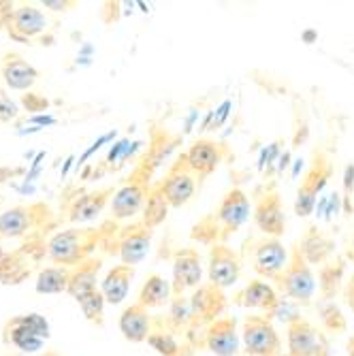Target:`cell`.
Returning <instances> with one entry per match:
<instances>
[{
	"mask_svg": "<svg viewBox=\"0 0 354 356\" xmlns=\"http://www.w3.org/2000/svg\"><path fill=\"white\" fill-rule=\"evenodd\" d=\"M280 297L291 299L297 305H312V299L316 295V280L312 273V265L303 258L301 250L293 245L291 250V261H288L286 269L277 275L273 282Z\"/></svg>",
	"mask_w": 354,
	"mask_h": 356,
	"instance_id": "cell-1",
	"label": "cell"
},
{
	"mask_svg": "<svg viewBox=\"0 0 354 356\" xmlns=\"http://www.w3.org/2000/svg\"><path fill=\"white\" fill-rule=\"evenodd\" d=\"M241 258H248L252 269L261 277L275 282L291 261V252L275 237H250L243 243Z\"/></svg>",
	"mask_w": 354,
	"mask_h": 356,
	"instance_id": "cell-2",
	"label": "cell"
},
{
	"mask_svg": "<svg viewBox=\"0 0 354 356\" xmlns=\"http://www.w3.org/2000/svg\"><path fill=\"white\" fill-rule=\"evenodd\" d=\"M333 175V163L331 156L325 149H314L312 154V163L299 184L297 190V199H295V213L299 218H307L316 209V201L327 188L329 179Z\"/></svg>",
	"mask_w": 354,
	"mask_h": 356,
	"instance_id": "cell-3",
	"label": "cell"
},
{
	"mask_svg": "<svg viewBox=\"0 0 354 356\" xmlns=\"http://www.w3.org/2000/svg\"><path fill=\"white\" fill-rule=\"evenodd\" d=\"M229 305V299L224 295V290L214 286L211 282L201 284L190 297V329L188 337L195 341V335L205 331L211 322L224 316V309Z\"/></svg>",
	"mask_w": 354,
	"mask_h": 356,
	"instance_id": "cell-4",
	"label": "cell"
},
{
	"mask_svg": "<svg viewBox=\"0 0 354 356\" xmlns=\"http://www.w3.org/2000/svg\"><path fill=\"white\" fill-rule=\"evenodd\" d=\"M105 233L103 231H94V229H86V231H62L58 233L51 241H49V256L51 261L58 265H81L83 261H88V254L96 248V243L101 241Z\"/></svg>",
	"mask_w": 354,
	"mask_h": 356,
	"instance_id": "cell-5",
	"label": "cell"
},
{
	"mask_svg": "<svg viewBox=\"0 0 354 356\" xmlns=\"http://www.w3.org/2000/svg\"><path fill=\"white\" fill-rule=\"evenodd\" d=\"M254 224L259 226V231L265 237L280 239L286 233V213L282 205V197L277 186L265 184L261 190L254 194Z\"/></svg>",
	"mask_w": 354,
	"mask_h": 356,
	"instance_id": "cell-6",
	"label": "cell"
},
{
	"mask_svg": "<svg viewBox=\"0 0 354 356\" xmlns=\"http://www.w3.org/2000/svg\"><path fill=\"white\" fill-rule=\"evenodd\" d=\"M241 339L248 356H282V339L265 314L243 318Z\"/></svg>",
	"mask_w": 354,
	"mask_h": 356,
	"instance_id": "cell-7",
	"label": "cell"
},
{
	"mask_svg": "<svg viewBox=\"0 0 354 356\" xmlns=\"http://www.w3.org/2000/svg\"><path fill=\"white\" fill-rule=\"evenodd\" d=\"M49 339V322L41 314L15 316L5 327V341L22 352H37Z\"/></svg>",
	"mask_w": 354,
	"mask_h": 356,
	"instance_id": "cell-8",
	"label": "cell"
},
{
	"mask_svg": "<svg viewBox=\"0 0 354 356\" xmlns=\"http://www.w3.org/2000/svg\"><path fill=\"white\" fill-rule=\"evenodd\" d=\"M160 184H163V192H165L169 205L179 209L192 197H195L201 179H199V175L195 171H192V167L188 165L186 154H182V156H177L175 163L169 167L165 177L160 179Z\"/></svg>",
	"mask_w": 354,
	"mask_h": 356,
	"instance_id": "cell-9",
	"label": "cell"
},
{
	"mask_svg": "<svg viewBox=\"0 0 354 356\" xmlns=\"http://www.w3.org/2000/svg\"><path fill=\"white\" fill-rule=\"evenodd\" d=\"M288 356H331L327 337L303 316L286 325Z\"/></svg>",
	"mask_w": 354,
	"mask_h": 356,
	"instance_id": "cell-10",
	"label": "cell"
},
{
	"mask_svg": "<svg viewBox=\"0 0 354 356\" xmlns=\"http://www.w3.org/2000/svg\"><path fill=\"white\" fill-rule=\"evenodd\" d=\"M182 143L179 135H171L167 128H158L154 126L150 133V147L143 154L141 163L135 167V171L131 173V177L141 179L145 184H152V177L156 173V169L165 163V158Z\"/></svg>",
	"mask_w": 354,
	"mask_h": 356,
	"instance_id": "cell-11",
	"label": "cell"
},
{
	"mask_svg": "<svg viewBox=\"0 0 354 356\" xmlns=\"http://www.w3.org/2000/svg\"><path fill=\"white\" fill-rule=\"evenodd\" d=\"M211 213L218 222V229L222 233V243H224L231 235H235L250 218L248 194L241 188H231L227 194H224V199L220 201L218 209Z\"/></svg>",
	"mask_w": 354,
	"mask_h": 356,
	"instance_id": "cell-12",
	"label": "cell"
},
{
	"mask_svg": "<svg viewBox=\"0 0 354 356\" xmlns=\"http://www.w3.org/2000/svg\"><path fill=\"white\" fill-rule=\"evenodd\" d=\"M241 267H243V258L239 252H235L227 243H216L209 248V267L207 275L209 282L218 288H231L237 284L241 277Z\"/></svg>",
	"mask_w": 354,
	"mask_h": 356,
	"instance_id": "cell-13",
	"label": "cell"
},
{
	"mask_svg": "<svg viewBox=\"0 0 354 356\" xmlns=\"http://www.w3.org/2000/svg\"><path fill=\"white\" fill-rule=\"evenodd\" d=\"M184 154H186L188 165L199 175L201 181L205 177H209L227 158H235L227 143L216 141V139H207V137L197 139Z\"/></svg>",
	"mask_w": 354,
	"mask_h": 356,
	"instance_id": "cell-14",
	"label": "cell"
},
{
	"mask_svg": "<svg viewBox=\"0 0 354 356\" xmlns=\"http://www.w3.org/2000/svg\"><path fill=\"white\" fill-rule=\"evenodd\" d=\"M203 277V261L197 248H179L173 254V297H184L186 290L199 288Z\"/></svg>",
	"mask_w": 354,
	"mask_h": 356,
	"instance_id": "cell-15",
	"label": "cell"
},
{
	"mask_svg": "<svg viewBox=\"0 0 354 356\" xmlns=\"http://www.w3.org/2000/svg\"><path fill=\"white\" fill-rule=\"evenodd\" d=\"M216 356H237L239 354V333L237 320L233 316H222L203 331L201 343Z\"/></svg>",
	"mask_w": 354,
	"mask_h": 356,
	"instance_id": "cell-16",
	"label": "cell"
},
{
	"mask_svg": "<svg viewBox=\"0 0 354 356\" xmlns=\"http://www.w3.org/2000/svg\"><path fill=\"white\" fill-rule=\"evenodd\" d=\"M152 233L154 231L147 229L143 222H135L131 226H126V229H122L118 237V254L122 258V265L135 267L137 263L143 261L150 252Z\"/></svg>",
	"mask_w": 354,
	"mask_h": 356,
	"instance_id": "cell-17",
	"label": "cell"
},
{
	"mask_svg": "<svg viewBox=\"0 0 354 356\" xmlns=\"http://www.w3.org/2000/svg\"><path fill=\"white\" fill-rule=\"evenodd\" d=\"M150 188H152V184H145L141 179H135V177H128V181L113 194V201H111L113 218L124 220V218H133L135 213H139L145 207Z\"/></svg>",
	"mask_w": 354,
	"mask_h": 356,
	"instance_id": "cell-18",
	"label": "cell"
},
{
	"mask_svg": "<svg viewBox=\"0 0 354 356\" xmlns=\"http://www.w3.org/2000/svg\"><path fill=\"white\" fill-rule=\"evenodd\" d=\"M295 245L301 250L303 258L309 265H318V267L329 263L335 254V239L320 229L318 224H309Z\"/></svg>",
	"mask_w": 354,
	"mask_h": 356,
	"instance_id": "cell-19",
	"label": "cell"
},
{
	"mask_svg": "<svg viewBox=\"0 0 354 356\" xmlns=\"http://www.w3.org/2000/svg\"><path fill=\"white\" fill-rule=\"evenodd\" d=\"M231 301L233 305L248 309H263L265 316H271V312L280 303V293L263 280H250L241 290H237Z\"/></svg>",
	"mask_w": 354,
	"mask_h": 356,
	"instance_id": "cell-20",
	"label": "cell"
},
{
	"mask_svg": "<svg viewBox=\"0 0 354 356\" xmlns=\"http://www.w3.org/2000/svg\"><path fill=\"white\" fill-rule=\"evenodd\" d=\"M346 256H333L329 263L318 269V293L320 301H335L346 284Z\"/></svg>",
	"mask_w": 354,
	"mask_h": 356,
	"instance_id": "cell-21",
	"label": "cell"
},
{
	"mask_svg": "<svg viewBox=\"0 0 354 356\" xmlns=\"http://www.w3.org/2000/svg\"><path fill=\"white\" fill-rule=\"evenodd\" d=\"M120 331H122L124 339L133 341V343L147 341V337L152 333V316H150V312L139 303L128 305L120 316Z\"/></svg>",
	"mask_w": 354,
	"mask_h": 356,
	"instance_id": "cell-22",
	"label": "cell"
},
{
	"mask_svg": "<svg viewBox=\"0 0 354 356\" xmlns=\"http://www.w3.org/2000/svg\"><path fill=\"white\" fill-rule=\"evenodd\" d=\"M165 320V329H163V322L160 318L152 320V333L147 337V343L160 354V356H190L192 354V348L190 343H179L177 339V333L169 327L167 318Z\"/></svg>",
	"mask_w": 354,
	"mask_h": 356,
	"instance_id": "cell-23",
	"label": "cell"
},
{
	"mask_svg": "<svg viewBox=\"0 0 354 356\" xmlns=\"http://www.w3.org/2000/svg\"><path fill=\"white\" fill-rule=\"evenodd\" d=\"M135 277V267L131 265H115L103 280L101 286V293L105 297L107 303L111 305H120L126 297H128V290H131Z\"/></svg>",
	"mask_w": 354,
	"mask_h": 356,
	"instance_id": "cell-24",
	"label": "cell"
},
{
	"mask_svg": "<svg viewBox=\"0 0 354 356\" xmlns=\"http://www.w3.org/2000/svg\"><path fill=\"white\" fill-rule=\"evenodd\" d=\"M171 301H173V286H171V282H167L163 275H158V273L147 275V280L143 282V286L139 290L137 303L143 305L145 309H152V307L171 305Z\"/></svg>",
	"mask_w": 354,
	"mask_h": 356,
	"instance_id": "cell-25",
	"label": "cell"
},
{
	"mask_svg": "<svg viewBox=\"0 0 354 356\" xmlns=\"http://www.w3.org/2000/svg\"><path fill=\"white\" fill-rule=\"evenodd\" d=\"M101 271V261L99 258H88V261H83L81 265H77L73 271H71V282H69V290L67 293L77 301L90 293H94L96 288V275H99Z\"/></svg>",
	"mask_w": 354,
	"mask_h": 356,
	"instance_id": "cell-26",
	"label": "cell"
},
{
	"mask_svg": "<svg viewBox=\"0 0 354 356\" xmlns=\"http://www.w3.org/2000/svg\"><path fill=\"white\" fill-rule=\"evenodd\" d=\"M13 35L17 39H28V37H35L39 32H43L47 28V19L45 15L32 5H24L13 13Z\"/></svg>",
	"mask_w": 354,
	"mask_h": 356,
	"instance_id": "cell-27",
	"label": "cell"
},
{
	"mask_svg": "<svg viewBox=\"0 0 354 356\" xmlns=\"http://www.w3.org/2000/svg\"><path fill=\"white\" fill-rule=\"evenodd\" d=\"M3 77H5V83L11 90H28L32 83L37 81L39 73H37L35 67H32V64H28L19 56H13V58H7V62H5Z\"/></svg>",
	"mask_w": 354,
	"mask_h": 356,
	"instance_id": "cell-28",
	"label": "cell"
},
{
	"mask_svg": "<svg viewBox=\"0 0 354 356\" xmlns=\"http://www.w3.org/2000/svg\"><path fill=\"white\" fill-rule=\"evenodd\" d=\"M169 201L165 197V192H163V184L156 181L152 184L150 188V194H147V201H145V207H143V224L147 226V229H156V226H160L167 216H169Z\"/></svg>",
	"mask_w": 354,
	"mask_h": 356,
	"instance_id": "cell-29",
	"label": "cell"
},
{
	"mask_svg": "<svg viewBox=\"0 0 354 356\" xmlns=\"http://www.w3.org/2000/svg\"><path fill=\"white\" fill-rule=\"evenodd\" d=\"M109 194H113L111 188L99 190V192H90V194H83V197H79L77 203L71 209V220L73 222H86V220L96 218L103 211V207H105V203L109 199Z\"/></svg>",
	"mask_w": 354,
	"mask_h": 356,
	"instance_id": "cell-30",
	"label": "cell"
},
{
	"mask_svg": "<svg viewBox=\"0 0 354 356\" xmlns=\"http://www.w3.org/2000/svg\"><path fill=\"white\" fill-rule=\"evenodd\" d=\"M71 271L67 267H49L43 269L37 277V293L41 295H58L69 290Z\"/></svg>",
	"mask_w": 354,
	"mask_h": 356,
	"instance_id": "cell-31",
	"label": "cell"
},
{
	"mask_svg": "<svg viewBox=\"0 0 354 356\" xmlns=\"http://www.w3.org/2000/svg\"><path fill=\"white\" fill-rule=\"evenodd\" d=\"M30 220H32L30 209L15 207L11 211H5L3 216H0V235H5V237H19L22 233L28 231Z\"/></svg>",
	"mask_w": 354,
	"mask_h": 356,
	"instance_id": "cell-32",
	"label": "cell"
},
{
	"mask_svg": "<svg viewBox=\"0 0 354 356\" xmlns=\"http://www.w3.org/2000/svg\"><path fill=\"white\" fill-rule=\"evenodd\" d=\"M318 314H320V322H323L325 331L341 335L348 331V322L346 316L341 314L339 305L335 301H320L318 303Z\"/></svg>",
	"mask_w": 354,
	"mask_h": 356,
	"instance_id": "cell-33",
	"label": "cell"
},
{
	"mask_svg": "<svg viewBox=\"0 0 354 356\" xmlns=\"http://www.w3.org/2000/svg\"><path fill=\"white\" fill-rule=\"evenodd\" d=\"M77 303H79V307H81L88 322H92V325H96V327H103V322H105V312L103 309H105L107 301H105L101 290H94V293L77 299Z\"/></svg>",
	"mask_w": 354,
	"mask_h": 356,
	"instance_id": "cell-34",
	"label": "cell"
},
{
	"mask_svg": "<svg viewBox=\"0 0 354 356\" xmlns=\"http://www.w3.org/2000/svg\"><path fill=\"white\" fill-rule=\"evenodd\" d=\"M341 201H344V213H354V163H348L344 169V190H341Z\"/></svg>",
	"mask_w": 354,
	"mask_h": 356,
	"instance_id": "cell-35",
	"label": "cell"
},
{
	"mask_svg": "<svg viewBox=\"0 0 354 356\" xmlns=\"http://www.w3.org/2000/svg\"><path fill=\"white\" fill-rule=\"evenodd\" d=\"M231 107H233V103H231V101H224L216 111H211V113L207 115V120H205V124H203L201 131H218V128L224 124V120L229 118Z\"/></svg>",
	"mask_w": 354,
	"mask_h": 356,
	"instance_id": "cell-36",
	"label": "cell"
},
{
	"mask_svg": "<svg viewBox=\"0 0 354 356\" xmlns=\"http://www.w3.org/2000/svg\"><path fill=\"white\" fill-rule=\"evenodd\" d=\"M280 145H282V141H273L271 145H267V147L263 149L261 160H259V169H261V171H265V167H267V169L273 167V160H275L277 154H280Z\"/></svg>",
	"mask_w": 354,
	"mask_h": 356,
	"instance_id": "cell-37",
	"label": "cell"
},
{
	"mask_svg": "<svg viewBox=\"0 0 354 356\" xmlns=\"http://www.w3.org/2000/svg\"><path fill=\"white\" fill-rule=\"evenodd\" d=\"M339 207L344 209V201H341V194H339V192H331V194H329V201H327V209H325V216H323V218L331 220L333 216H337Z\"/></svg>",
	"mask_w": 354,
	"mask_h": 356,
	"instance_id": "cell-38",
	"label": "cell"
},
{
	"mask_svg": "<svg viewBox=\"0 0 354 356\" xmlns=\"http://www.w3.org/2000/svg\"><path fill=\"white\" fill-rule=\"evenodd\" d=\"M15 115H17L15 103H11L5 94H0V122H7V120H11Z\"/></svg>",
	"mask_w": 354,
	"mask_h": 356,
	"instance_id": "cell-39",
	"label": "cell"
},
{
	"mask_svg": "<svg viewBox=\"0 0 354 356\" xmlns=\"http://www.w3.org/2000/svg\"><path fill=\"white\" fill-rule=\"evenodd\" d=\"M344 303L354 312V273L346 280V284H344Z\"/></svg>",
	"mask_w": 354,
	"mask_h": 356,
	"instance_id": "cell-40",
	"label": "cell"
},
{
	"mask_svg": "<svg viewBox=\"0 0 354 356\" xmlns=\"http://www.w3.org/2000/svg\"><path fill=\"white\" fill-rule=\"evenodd\" d=\"M43 7L47 9H54V11H67V9H73L77 7V3H73V0H43Z\"/></svg>",
	"mask_w": 354,
	"mask_h": 356,
	"instance_id": "cell-41",
	"label": "cell"
},
{
	"mask_svg": "<svg viewBox=\"0 0 354 356\" xmlns=\"http://www.w3.org/2000/svg\"><path fill=\"white\" fill-rule=\"evenodd\" d=\"M113 137H115V131H113V133H107V135H103V137H101L99 141H96V143H92V147H90V149H88V152H86L83 156H81V163H83V160H86V158H90V156H92V154H94L96 149H101V145H103V143L111 141Z\"/></svg>",
	"mask_w": 354,
	"mask_h": 356,
	"instance_id": "cell-42",
	"label": "cell"
},
{
	"mask_svg": "<svg viewBox=\"0 0 354 356\" xmlns=\"http://www.w3.org/2000/svg\"><path fill=\"white\" fill-rule=\"evenodd\" d=\"M26 105H28L30 111H39L41 107H47V101L45 99H37L35 94H28L26 96Z\"/></svg>",
	"mask_w": 354,
	"mask_h": 356,
	"instance_id": "cell-43",
	"label": "cell"
},
{
	"mask_svg": "<svg viewBox=\"0 0 354 356\" xmlns=\"http://www.w3.org/2000/svg\"><path fill=\"white\" fill-rule=\"evenodd\" d=\"M301 37H303V41H305L307 45H312V43L318 39V32H316V30H305Z\"/></svg>",
	"mask_w": 354,
	"mask_h": 356,
	"instance_id": "cell-44",
	"label": "cell"
},
{
	"mask_svg": "<svg viewBox=\"0 0 354 356\" xmlns=\"http://www.w3.org/2000/svg\"><path fill=\"white\" fill-rule=\"evenodd\" d=\"M288 160H291V152H284V154L280 156V165H277V171H280V173L288 167Z\"/></svg>",
	"mask_w": 354,
	"mask_h": 356,
	"instance_id": "cell-45",
	"label": "cell"
},
{
	"mask_svg": "<svg viewBox=\"0 0 354 356\" xmlns=\"http://www.w3.org/2000/svg\"><path fill=\"white\" fill-rule=\"evenodd\" d=\"M346 261H352V263H354V233H352L350 239H348V254H346Z\"/></svg>",
	"mask_w": 354,
	"mask_h": 356,
	"instance_id": "cell-46",
	"label": "cell"
},
{
	"mask_svg": "<svg viewBox=\"0 0 354 356\" xmlns=\"http://www.w3.org/2000/svg\"><path fill=\"white\" fill-rule=\"evenodd\" d=\"M346 352H348V356H354V333L350 335V339L346 343Z\"/></svg>",
	"mask_w": 354,
	"mask_h": 356,
	"instance_id": "cell-47",
	"label": "cell"
},
{
	"mask_svg": "<svg viewBox=\"0 0 354 356\" xmlns=\"http://www.w3.org/2000/svg\"><path fill=\"white\" fill-rule=\"evenodd\" d=\"M49 356H56V354H49Z\"/></svg>",
	"mask_w": 354,
	"mask_h": 356,
	"instance_id": "cell-48",
	"label": "cell"
}]
</instances>
